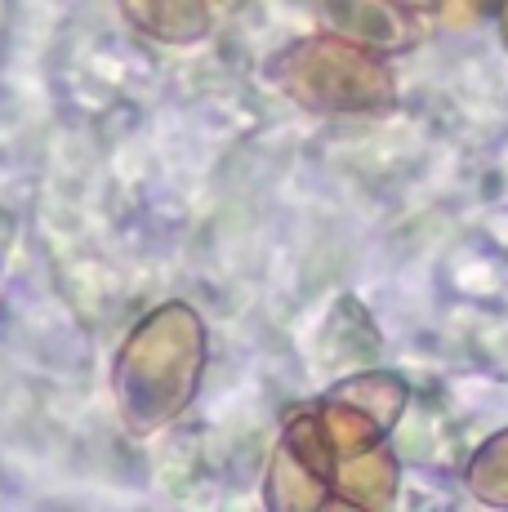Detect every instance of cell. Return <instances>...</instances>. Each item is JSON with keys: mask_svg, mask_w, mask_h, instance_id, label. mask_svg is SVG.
Returning a JSON list of instances; mask_svg holds the SVG:
<instances>
[{"mask_svg": "<svg viewBox=\"0 0 508 512\" xmlns=\"http://www.w3.org/2000/svg\"><path fill=\"white\" fill-rule=\"evenodd\" d=\"M205 321L188 303H161L134 326L125 348L116 352L112 392L121 419L134 432H156L192 406L205 374Z\"/></svg>", "mask_w": 508, "mask_h": 512, "instance_id": "6da1fadb", "label": "cell"}, {"mask_svg": "<svg viewBox=\"0 0 508 512\" xmlns=\"http://www.w3.org/2000/svg\"><path fill=\"white\" fill-rule=\"evenodd\" d=\"M268 76L304 112L321 116L384 112L397 98V81L384 63V49H370L339 32L304 36L290 49H281L272 58Z\"/></svg>", "mask_w": 508, "mask_h": 512, "instance_id": "7a4b0ae2", "label": "cell"}, {"mask_svg": "<svg viewBox=\"0 0 508 512\" xmlns=\"http://www.w3.org/2000/svg\"><path fill=\"white\" fill-rule=\"evenodd\" d=\"M317 14L326 32L353 36L370 49H410L419 41L415 9L397 5V0H317Z\"/></svg>", "mask_w": 508, "mask_h": 512, "instance_id": "3957f363", "label": "cell"}, {"mask_svg": "<svg viewBox=\"0 0 508 512\" xmlns=\"http://www.w3.org/2000/svg\"><path fill=\"white\" fill-rule=\"evenodd\" d=\"M121 9L139 32L165 45H197L214 27L210 0H121Z\"/></svg>", "mask_w": 508, "mask_h": 512, "instance_id": "277c9868", "label": "cell"}, {"mask_svg": "<svg viewBox=\"0 0 508 512\" xmlns=\"http://www.w3.org/2000/svg\"><path fill=\"white\" fill-rule=\"evenodd\" d=\"M330 397L348 401V406H357L361 415H370L375 423H384V428H393L397 419H402L406 410V383L397 379L393 370H366V374H353V379H344Z\"/></svg>", "mask_w": 508, "mask_h": 512, "instance_id": "5b68a950", "label": "cell"}, {"mask_svg": "<svg viewBox=\"0 0 508 512\" xmlns=\"http://www.w3.org/2000/svg\"><path fill=\"white\" fill-rule=\"evenodd\" d=\"M468 486L486 504H508V432L491 437L468 464Z\"/></svg>", "mask_w": 508, "mask_h": 512, "instance_id": "8992f818", "label": "cell"}, {"mask_svg": "<svg viewBox=\"0 0 508 512\" xmlns=\"http://www.w3.org/2000/svg\"><path fill=\"white\" fill-rule=\"evenodd\" d=\"M495 0H437V14L446 18V23L464 27V23H477V18L491 9Z\"/></svg>", "mask_w": 508, "mask_h": 512, "instance_id": "52a82bcc", "label": "cell"}, {"mask_svg": "<svg viewBox=\"0 0 508 512\" xmlns=\"http://www.w3.org/2000/svg\"><path fill=\"white\" fill-rule=\"evenodd\" d=\"M397 5H406V9H415L419 14V9H437V0H397Z\"/></svg>", "mask_w": 508, "mask_h": 512, "instance_id": "ba28073f", "label": "cell"}, {"mask_svg": "<svg viewBox=\"0 0 508 512\" xmlns=\"http://www.w3.org/2000/svg\"><path fill=\"white\" fill-rule=\"evenodd\" d=\"M504 41H508V0H504Z\"/></svg>", "mask_w": 508, "mask_h": 512, "instance_id": "9c48e42d", "label": "cell"}]
</instances>
